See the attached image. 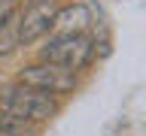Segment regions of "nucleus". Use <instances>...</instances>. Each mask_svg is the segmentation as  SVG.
<instances>
[{
	"instance_id": "nucleus-7",
	"label": "nucleus",
	"mask_w": 146,
	"mask_h": 136,
	"mask_svg": "<svg viewBox=\"0 0 146 136\" xmlns=\"http://www.w3.org/2000/svg\"><path fill=\"white\" fill-rule=\"evenodd\" d=\"M0 3H3V0H0Z\"/></svg>"
},
{
	"instance_id": "nucleus-2",
	"label": "nucleus",
	"mask_w": 146,
	"mask_h": 136,
	"mask_svg": "<svg viewBox=\"0 0 146 136\" xmlns=\"http://www.w3.org/2000/svg\"><path fill=\"white\" fill-rule=\"evenodd\" d=\"M98 45L94 39L85 33H61V36H49V42L40 48V61L43 63H55L61 70H85L94 61Z\"/></svg>"
},
{
	"instance_id": "nucleus-6",
	"label": "nucleus",
	"mask_w": 146,
	"mask_h": 136,
	"mask_svg": "<svg viewBox=\"0 0 146 136\" xmlns=\"http://www.w3.org/2000/svg\"><path fill=\"white\" fill-rule=\"evenodd\" d=\"M18 48V36H15V15L0 21V54H9Z\"/></svg>"
},
{
	"instance_id": "nucleus-3",
	"label": "nucleus",
	"mask_w": 146,
	"mask_h": 136,
	"mask_svg": "<svg viewBox=\"0 0 146 136\" xmlns=\"http://www.w3.org/2000/svg\"><path fill=\"white\" fill-rule=\"evenodd\" d=\"M18 85L25 88H34L46 97H61V94H70L76 88V73L70 70H61L55 63H31L18 73Z\"/></svg>"
},
{
	"instance_id": "nucleus-5",
	"label": "nucleus",
	"mask_w": 146,
	"mask_h": 136,
	"mask_svg": "<svg viewBox=\"0 0 146 136\" xmlns=\"http://www.w3.org/2000/svg\"><path fill=\"white\" fill-rule=\"evenodd\" d=\"M91 24V12L88 6H82V3H76V6H67V9H58L55 12V21H52V36H61V33H82L85 27Z\"/></svg>"
},
{
	"instance_id": "nucleus-4",
	"label": "nucleus",
	"mask_w": 146,
	"mask_h": 136,
	"mask_svg": "<svg viewBox=\"0 0 146 136\" xmlns=\"http://www.w3.org/2000/svg\"><path fill=\"white\" fill-rule=\"evenodd\" d=\"M55 12H58V3H55V0H27L25 9L15 15L18 45H31V42H36V39H43V36L52 30Z\"/></svg>"
},
{
	"instance_id": "nucleus-1",
	"label": "nucleus",
	"mask_w": 146,
	"mask_h": 136,
	"mask_svg": "<svg viewBox=\"0 0 146 136\" xmlns=\"http://www.w3.org/2000/svg\"><path fill=\"white\" fill-rule=\"evenodd\" d=\"M55 100L40 94L34 88H25V85H0V112L18 118V121H27V124H43L55 115Z\"/></svg>"
}]
</instances>
